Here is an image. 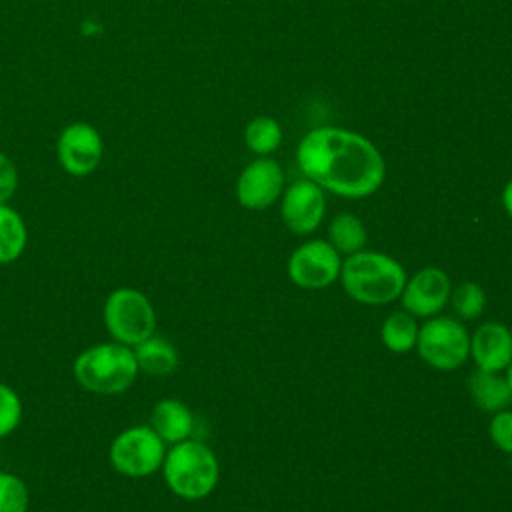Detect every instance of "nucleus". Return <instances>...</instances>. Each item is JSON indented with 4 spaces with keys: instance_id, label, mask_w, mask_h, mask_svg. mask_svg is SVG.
I'll list each match as a JSON object with an SVG mask.
<instances>
[{
    "instance_id": "7",
    "label": "nucleus",
    "mask_w": 512,
    "mask_h": 512,
    "mask_svg": "<svg viewBox=\"0 0 512 512\" xmlns=\"http://www.w3.org/2000/svg\"><path fill=\"white\" fill-rule=\"evenodd\" d=\"M166 456L164 440L144 424L130 426L116 434L108 458L112 468L124 478H148L162 468Z\"/></svg>"
},
{
    "instance_id": "24",
    "label": "nucleus",
    "mask_w": 512,
    "mask_h": 512,
    "mask_svg": "<svg viewBox=\"0 0 512 512\" xmlns=\"http://www.w3.org/2000/svg\"><path fill=\"white\" fill-rule=\"evenodd\" d=\"M488 434L498 450L512 454V410L496 412L488 424Z\"/></svg>"
},
{
    "instance_id": "8",
    "label": "nucleus",
    "mask_w": 512,
    "mask_h": 512,
    "mask_svg": "<svg viewBox=\"0 0 512 512\" xmlns=\"http://www.w3.org/2000/svg\"><path fill=\"white\" fill-rule=\"evenodd\" d=\"M342 254L328 240H308L298 246L286 264L292 284L304 290H322L340 278Z\"/></svg>"
},
{
    "instance_id": "3",
    "label": "nucleus",
    "mask_w": 512,
    "mask_h": 512,
    "mask_svg": "<svg viewBox=\"0 0 512 512\" xmlns=\"http://www.w3.org/2000/svg\"><path fill=\"white\" fill-rule=\"evenodd\" d=\"M134 350L120 342H100L82 350L72 364L74 380L92 394L116 396L126 392L138 378Z\"/></svg>"
},
{
    "instance_id": "11",
    "label": "nucleus",
    "mask_w": 512,
    "mask_h": 512,
    "mask_svg": "<svg viewBox=\"0 0 512 512\" xmlns=\"http://www.w3.org/2000/svg\"><path fill=\"white\" fill-rule=\"evenodd\" d=\"M284 192V172L268 156L252 160L236 180V198L248 210L270 208Z\"/></svg>"
},
{
    "instance_id": "14",
    "label": "nucleus",
    "mask_w": 512,
    "mask_h": 512,
    "mask_svg": "<svg viewBox=\"0 0 512 512\" xmlns=\"http://www.w3.org/2000/svg\"><path fill=\"white\" fill-rule=\"evenodd\" d=\"M166 446L188 440L194 432V414L192 410L176 398H162L150 410L148 424Z\"/></svg>"
},
{
    "instance_id": "13",
    "label": "nucleus",
    "mask_w": 512,
    "mask_h": 512,
    "mask_svg": "<svg viewBox=\"0 0 512 512\" xmlns=\"http://www.w3.org/2000/svg\"><path fill=\"white\" fill-rule=\"evenodd\" d=\"M470 356L480 370L502 372L512 362V332L500 322H484L470 336Z\"/></svg>"
},
{
    "instance_id": "25",
    "label": "nucleus",
    "mask_w": 512,
    "mask_h": 512,
    "mask_svg": "<svg viewBox=\"0 0 512 512\" xmlns=\"http://www.w3.org/2000/svg\"><path fill=\"white\" fill-rule=\"evenodd\" d=\"M18 190V168L12 158L0 152V204H8Z\"/></svg>"
},
{
    "instance_id": "22",
    "label": "nucleus",
    "mask_w": 512,
    "mask_h": 512,
    "mask_svg": "<svg viewBox=\"0 0 512 512\" xmlns=\"http://www.w3.org/2000/svg\"><path fill=\"white\" fill-rule=\"evenodd\" d=\"M30 490L26 482L12 474L0 470V512H28Z\"/></svg>"
},
{
    "instance_id": "15",
    "label": "nucleus",
    "mask_w": 512,
    "mask_h": 512,
    "mask_svg": "<svg viewBox=\"0 0 512 512\" xmlns=\"http://www.w3.org/2000/svg\"><path fill=\"white\" fill-rule=\"evenodd\" d=\"M132 350L138 362V370L154 378L170 376L180 362L176 346L166 336H160L156 332L136 344Z\"/></svg>"
},
{
    "instance_id": "4",
    "label": "nucleus",
    "mask_w": 512,
    "mask_h": 512,
    "mask_svg": "<svg viewBox=\"0 0 512 512\" xmlns=\"http://www.w3.org/2000/svg\"><path fill=\"white\" fill-rule=\"evenodd\" d=\"M162 476L168 490L182 500H202L220 480V464L210 446L200 440H182L166 450Z\"/></svg>"
},
{
    "instance_id": "27",
    "label": "nucleus",
    "mask_w": 512,
    "mask_h": 512,
    "mask_svg": "<svg viewBox=\"0 0 512 512\" xmlns=\"http://www.w3.org/2000/svg\"><path fill=\"white\" fill-rule=\"evenodd\" d=\"M506 382H508V388H510V392H512V362L506 366Z\"/></svg>"
},
{
    "instance_id": "21",
    "label": "nucleus",
    "mask_w": 512,
    "mask_h": 512,
    "mask_svg": "<svg viewBox=\"0 0 512 512\" xmlns=\"http://www.w3.org/2000/svg\"><path fill=\"white\" fill-rule=\"evenodd\" d=\"M448 302L458 318L476 320L482 316L486 308V292L480 284L472 280H464L456 288H452Z\"/></svg>"
},
{
    "instance_id": "16",
    "label": "nucleus",
    "mask_w": 512,
    "mask_h": 512,
    "mask_svg": "<svg viewBox=\"0 0 512 512\" xmlns=\"http://www.w3.org/2000/svg\"><path fill=\"white\" fill-rule=\"evenodd\" d=\"M468 392L476 406L484 412L496 414L512 404V392L506 378L500 372H488L476 368L468 376Z\"/></svg>"
},
{
    "instance_id": "9",
    "label": "nucleus",
    "mask_w": 512,
    "mask_h": 512,
    "mask_svg": "<svg viewBox=\"0 0 512 512\" xmlns=\"http://www.w3.org/2000/svg\"><path fill=\"white\" fill-rule=\"evenodd\" d=\"M104 140L88 122L66 124L56 140V158L64 172L76 178L90 176L102 162Z\"/></svg>"
},
{
    "instance_id": "1",
    "label": "nucleus",
    "mask_w": 512,
    "mask_h": 512,
    "mask_svg": "<svg viewBox=\"0 0 512 512\" xmlns=\"http://www.w3.org/2000/svg\"><path fill=\"white\" fill-rule=\"evenodd\" d=\"M304 178L342 198L372 196L384 182L380 150L358 132L322 126L310 130L296 148Z\"/></svg>"
},
{
    "instance_id": "26",
    "label": "nucleus",
    "mask_w": 512,
    "mask_h": 512,
    "mask_svg": "<svg viewBox=\"0 0 512 512\" xmlns=\"http://www.w3.org/2000/svg\"><path fill=\"white\" fill-rule=\"evenodd\" d=\"M502 206H504L506 214L512 218V180H508L502 190Z\"/></svg>"
},
{
    "instance_id": "17",
    "label": "nucleus",
    "mask_w": 512,
    "mask_h": 512,
    "mask_svg": "<svg viewBox=\"0 0 512 512\" xmlns=\"http://www.w3.org/2000/svg\"><path fill=\"white\" fill-rule=\"evenodd\" d=\"M418 328L420 326L416 322V316H412L406 310H394L382 322V328H380L382 344L394 354L410 352L416 348Z\"/></svg>"
},
{
    "instance_id": "5",
    "label": "nucleus",
    "mask_w": 512,
    "mask_h": 512,
    "mask_svg": "<svg viewBox=\"0 0 512 512\" xmlns=\"http://www.w3.org/2000/svg\"><path fill=\"white\" fill-rule=\"evenodd\" d=\"M102 320L110 338L130 348L156 332V310L150 298L128 286L116 288L106 296Z\"/></svg>"
},
{
    "instance_id": "19",
    "label": "nucleus",
    "mask_w": 512,
    "mask_h": 512,
    "mask_svg": "<svg viewBox=\"0 0 512 512\" xmlns=\"http://www.w3.org/2000/svg\"><path fill=\"white\" fill-rule=\"evenodd\" d=\"M368 240L364 222L350 214V212H340L330 220L328 226V242L344 256L356 254L360 250H364Z\"/></svg>"
},
{
    "instance_id": "23",
    "label": "nucleus",
    "mask_w": 512,
    "mask_h": 512,
    "mask_svg": "<svg viewBox=\"0 0 512 512\" xmlns=\"http://www.w3.org/2000/svg\"><path fill=\"white\" fill-rule=\"evenodd\" d=\"M22 400L18 392L0 382V438L10 436L22 422Z\"/></svg>"
},
{
    "instance_id": "10",
    "label": "nucleus",
    "mask_w": 512,
    "mask_h": 512,
    "mask_svg": "<svg viewBox=\"0 0 512 512\" xmlns=\"http://www.w3.org/2000/svg\"><path fill=\"white\" fill-rule=\"evenodd\" d=\"M324 214L326 194L316 182L300 178L282 192L280 216L290 232L298 236L312 234L322 224Z\"/></svg>"
},
{
    "instance_id": "2",
    "label": "nucleus",
    "mask_w": 512,
    "mask_h": 512,
    "mask_svg": "<svg viewBox=\"0 0 512 512\" xmlns=\"http://www.w3.org/2000/svg\"><path fill=\"white\" fill-rule=\"evenodd\" d=\"M338 280L354 302L384 306L400 298L408 276L396 258L384 252L360 250L346 256Z\"/></svg>"
},
{
    "instance_id": "18",
    "label": "nucleus",
    "mask_w": 512,
    "mask_h": 512,
    "mask_svg": "<svg viewBox=\"0 0 512 512\" xmlns=\"http://www.w3.org/2000/svg\"><path fill=\"white\" fill-rule=\"evenodd\" d=\"M28 244L22 216L8 204H0V266L16 262Z\"/></svg>"
},
{
    "instance_id": "12",
    "label": "nucleus",
    "mask_w": 512,
    "mask_h": 512,
    "mask_svg": "<svg viewBox=\"0 0 512 512\" xmlns=\"http://www.w3.org/2000/svg\"><path fill=\"white\" fill-rule=\"evenodd\" d=\"M450 292L452 284L448 274L436 266H426L406 280L400 302L412 316L432 318L448 304Z\"/></svg>"
},
{
    "instance_id": "6",
    "label": "nucleus",
    "mask_w": 512,
    "mask_h": 512,
    "mask_svg": "<svg viewBox=\"0 0 512 512\" xmlns=\"http://www.w3.org/2000/svg\"><path fill=\"white\" fill-rule=\"evenodd\" d=\"M418 356L432 368L450 372L470 358V332L452 316H432L418 328Z\"/></svg>"
},
{
    "instance_id": "20",
    "label": "nucleus",
    "mask_w": 512,
    "mask_h": 512,
    "mask_svg": "<svg viewBox=\"0 0 512 512\" xmlns=\"http://www.w3.org/2000/svg\"><path fill=\"white\" fill-rule=\"evenodd\" d=\"M244 142L254 154L268 156L280 146L282 128L270 116H256L244 128Z\"/></svg>"
}]
</instances>
